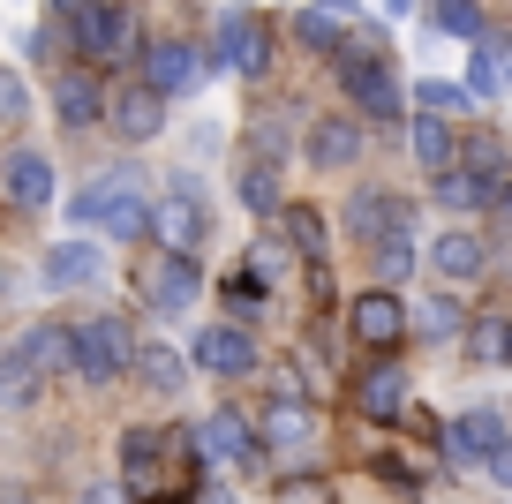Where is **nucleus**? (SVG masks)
Returning a JSON list of instances; mask_svg holds the SVG:
<instances>
[{"mask_svg":"<svg viewBox=\"0 0 512 504\" xmlns=\"http://www.w3.org/2000/svg\"><path fill=\"white\" fill-rule=\"evenodd\" d=\"M332 61H339V83H347L354 113H362L369 128H400V121H407V98H400V83H392V68L377 61V46H369V38H347Z\"/></svg>","mask_w":512,"mask_h":504,"instance_id":"f257e3e1","label":"nucleus"},{"mask_svg":"<svg viewBox=\"0 0 512 504\" xmlns=\"http://www.w3.org/2000/svg\"><path fill=\"white\" fill-rule=\"evenodd\" d=\"M121 369H136V339H128L121 316H91V324H76V377L83 384H113Z\"/></svg>","mask_w":512,"mask_h":504,"instance_id":"f03ea898","label":"nucleus"},{"mask_svg":"<svg viewBox=\"0 0 512 504\" xmlns=\"http://www.w3.org/2000/svg\"><path fill=\"white\" fill-rule=\"evenodd\" d=\"M347 331H354V347L392 354L415 324H407V301L392 294V286H369V294H354V301H347Z\"/></svg>","mask_w":512,"mask_h":504,"instance_id":"7ed1b4c3","label":"nucleus"},{"mask_svg":"<svg viewBox=\"0 0 512 504\" xmlns=\"http://www.w3.org/2000/svg\"><path fill=\"white\" fill-rule=\"evenodd\" d=\"M347 234H354V249H377V241H392V234H415V204H407L400 189H354L347 196Z\"/></svg>","mask_w":512,"mask_h":504,"instance_id":"20e7f679","label":"nucleus"},{"mask_svg":"<svg viewBox=\"0 0 512 504\" xmlns=\"http://www.w3.org/2000/svg\"><path fill=\"white\" fill-rule=\"evenodd\" d=\"M151 234H159L166 249H189V256L211 241V204L196 196V181H174V189L151 204Z\"/></svg>","mask_w":512,"mask_h":504,"instance_id":"39448f33","label":"nucleus"},{"mask_svg":"<svg viewBox=\"0 0 512 504\" xmlns=\"http://www.w3.org/2000/svg\"><path fill=\"white\" fill-rule=\"evenodd\" d=\"M68 31H76V46L91 53V61H128V53H136V8H128V0H91Z\"/></svg>","mask_w":512,"mask_h":504,"instance_id":"423d86ee","label":"nucleus"},{"mask_svg":"<svg viewBox=\"0 0 512 504\" xmlns=\"http://www.w3.org/2000/svg\"><path fill=\"white\" fill-rule=\"evenodd\" d=\"M166 452H174V437L136 422V429L121 437V482L136 489V497H166V489H174V474H166Z\"/></svg>","mask_w":512,"mask_h":504,"instance_id":"0eeeda50","label":"nucleus"},{"mask_svg":"<svg viewBox=\"0 0 512 504\" xmlns=\"http://www.w3.org/2000/svg\"><path fill=\"white\" fill-rule=\"evenodd\" d=\"M211 68H234V76H272V31L256 16H226L211 38Z\"/></svg>","mask_w":512,"mask_h":504,"instance_id":"6e6552de","label":"nucleus"},{"mask_svg":"<svg viewBox=\"0 0 512 504\" xmlns=\"http://www.w3.org/2000/svg\"><path fill=\"white\" fill-rule=\"evenodd\" d=\"M204 377H226V384H241V377H256V339H249V324H211V331H196V354H189Z\"/></svg>","mask_w":512,"mask_h":504,"instance_id":"1a4fd4ad","label":"nucleus"},{"mask_svg":"<svg viewBox=\"0 0 512 504\" xmlns=\"http://www.w3.org/2000/svg\"><path fill=\"white\" fill-rule=\"evenodd\" d=\"M106 121H113L121 143H151L166 128V91L159 83H121V91L106 98Z\"/></svg>","mask_w":512,"mask_h":504,"instance_id":"9d476101","label":"nucleus"},{"mask_svg":"<svg viewBox=\"0 0 512 504\" xmlns=\"http://www.w3.org/2000/svg\"><path fill=\"white\" fill-rule=\"evenodd\" d=\"M204 76H211V53H196L189 38H159V46H144V83H159L166 98L196 91Z\"/></svg>","mask_w":512,"mask_h":504,"instance_id":"9b49d317","label":"nucleus"},{"mask_svg":"<svg viewBox=\"0 0 512 504\" xmlns=\"http://www.w3.org/2000/svg\"><path fill=\"white\" fill-rule=\"evenodd\" d=\"M512 429H505V407H467L460 422L445 429V452H452V467H490V452L505 444Z\"/></svg>","mask_w":512,"mask_h":504,"instance_id":"f8f14e48","label":"nucleus"},{"mask_svg":"<svg viewBox=\"0 0 512 504\" xmlns=\"http://www.w3.org/2000/svg\"><path fill=\"white\" fill-rule=\"evenodd\" d=\"M354 158H362V113H324V121L309 128V166L347 174Z\"/></svg>","mask_w":512,"mask_h":504,"instance_id":"ddd939ff","label":"nucleus"},{"mask_svg":"<svg viewBox=\"0 0 512 504\" xmlns=\"http://www.w3.org/2000/svg\"><path fill=\"white\" fill-rule=\"evenodd\" d=\"M196 286H204V279H196V256L189 249H166L159 264H151V279H144V301L159 316H174V309H189V301H196Z\"/></svg>","mask_w":512,"mask_h":504,"instance_id":"4468645a","label":"nucleus"},{"mask_svg":"<svg viewBox=\"0 0 512 504\" xmlns=\"http://www.w3.org/2000/svg\"><path fill=\"white\" fill-rule=\"evenodd\" d=\"M354 414H369V422H400V414H407V369H392V362L362 369V377H354Z\"/></svg>","mask_w":512,"mask_h":504,"instance_id":"2eb2a0df","label":"nucleus"},{"mask_svg":"<svg viewBox=\"0 0 512 504\" xmlns=\"http://www.w3.org/2000/svg\"><path fill=\"white\" fill-rule=\"evenodd\" d=\"M0 189H8V204L46 211V204H53V158H46V151H16L8 166H0Z\"/></svg>","mask_w":512,"mask_h":504,"instance_id":"dca6fc26","label":"nucleus"},{"mask_svg":"<svg viewBox=\"0 0 512 504\" xmlns=\"http://www.w3.org/2000/svg\"><path fill=\"white\" fill-rule=\"evenodd\" d=\"M460 166L482 181V204H497V196L512 189V151H505L497 136H467V143H460Z\"/></svg>","mask_w":512,"mask_h":504,"instance_id":"f3484780","label":"nucleus"},{"mask_svg":"<svg viewBox=\"0 0 512 504\" xmlns=\"http://www.w3.org/2000/svg\"><path fill=\"white\" fill-rule=\"evenodd\" d=\"M196 452H204V459H234V467H249V459H256V429L241 422L234 407H226V414H211V422L196 429Z\"/></svg>","mask_w":512,"mask_h":504,"instance_id":"a211bd4d","label":"nucleus"},{"mask_svg":"<svg viewBox=\"0 0 512 504\" xmlns=\"http://www.w3.org/2000/svg\"><path fill=\"white\" fill-rule=\"evenodd\" d=\"M430 264H437V279H445V286H467V279L490 271V241H482V234H445L430 249Z\"/></svg>","mask_w":512,"mask_h":504,"instance_id":"6ab92c4d","label":"nucleus"},{"mask_svg":"<svg viewBox=\"0 0 512 504\" xmlns=\"http://www.w3.org/2000/svg\"><path fill=\"white\" fill-rule=\"evenodd\" d=\"M407 151H415V166H430V174L460 166V136L445 128V113H415V128H407Z\"/></svg>","mask_w":512,"mask_h":504,"instance_id":"aec40b11","label":"nucleus"},{"mask_svg":"<svg viewBox=\"0 0 512 504\" xmlns=\"http://www.w3.org/2000/svg\"><path fill=\"white\" fill-rule=\"evenodd\" d=\"M264 444H272V452H309V444H317V414L287 392L272 414H264Z\"/></svg>","mask_w":512,"mask_h":504,"instance_id":"412c9836","label":"nucleus"},{"mask_svg":"<svg viewBox=\"0 0 512 504\" xmlns=\"http://www.w3.org/2000/svg\"><path fill=\"white\" fill-rule=\"evenodd\" d=\"M98 271H106V249H91V241H61V249H46V286H91Z\"/></svg>","mask_w":512,"mask_h":504,"instance_id":"4be33fe9","label":"nucleus"},{"mask_svg":"<svg viewBox=\"0 0 512 504\" xmlns=\"http://www.w3.org/2000/svg\"><path fill=\"white\" fill-rule=\"evenodd\" d=\"M53 113H61L68 128H98V121H106V98H98L91 76H61V83H53Z\"/></svg>","mask_w":512,"mask_h":504,"instance_id":"5701e85b","label":"nucleus"},{"mask_svg":"<svg viewBox=\"0 0 512 504\" xmlns=\"http://www.w3.org/2000/svg\"><path fill=\"white\" fill-rule=\"evenodd\" d=\"M38 377H46V369H38V354L16 339V347L0 354V407H31V399H38Z\"/></svg>","mask_w":512,"mask_h":504,"instance_id":"b1692460","label":"nucleus"},{"mask_svg":"<svg viewBox=\"0 0 512 504\" xmlns=\"http://www.w3.org/2000/svg\"><path fill=\"white\" fill-rule=\"evenodd\" d=\"M467 362L475 369H512V324L505 316H475V324H467Z\"/></svg>","mask_w":512,"mask_h":504,"instance_id":"393cba45","label":"nucleus"},{"mask_svg":"<svg viewBox=\"0 0 512 504\" xmlns=\"http://www.w3.org/2000/svg\"><path fill=\"white\" fill-rule=\"evenodd\" d=\"M234 189H241V204H249L256 219H279V166L272 158H249V166L234 174Z\"/></svg>","mask_w":512,"mask_h":504,"instance_id":"a878e982","label":"nucleus"},{"mask_svg":"<svg viewBox=\"0 0 512 504\" xmlns=\"http://www.w3.org/2000/svg\"><path fill=\"white\" fill-rule=\"evenodd\" d=\"M98 226H106L113 241H144V234H151V204H144V189H121V196L106 204V219H98Z\"/></svg>","mask_w":512,"mask_h":504,"instance_id":"bb28decb","label":"nucleus"},{"mask_svg":"<svg viewBox=\"0 0 512 504\" xmlns=\"http://www.w3.org/2000/svg\"><path fill=\"white\" fill-rule=\"evenodd\" d=\"M23 347L38 354L46 377H53V369H76V331H61V324H31V331H23Z\"/></svg>","mask_w":512,"mask_h":504,"instance_id":"cd10ccee","label":"nucleus"},{"mask_svg":"<svg viewBox=\"0 0 512 504\" xmlns=\"http://www.w3.org/2000/svg\"><path fill=\"white\" fill-rule=\"evenodd\" d=\"M407 324H415V339H452V331H460V301H452V294H430V301H415V309H407Z\"/></svg>","mask_w":512,"mask_h":504,"instance_id":"c85d7f7f","label":"nucleus"},{"mask_svg":"<svg viewBox=\"0 0 512 504\" xmlns=\"http://www.w3.org/2000/svg\"><path fill=\"white\" fill-rule=\"evenodd\" d=\"M136 377H144L151 392H181V384H189V362H181L174 347H144L136 354Z\"/></svg>","mask_w":512,"mask_h":504,"instance_id":"c756f323","label":"nucleus"},{"mask_svg":"<svg viewBox=\"0 0 512 504\" xmlns=\"http://www.w3.org/2000/svg\"><path fill=\"white\" fill-rule=\"evenodd\" d=\"M294 38H302L309 53H339V46H347V38H339V16H324L317 0H309V8H294Z\"/></svg>","mask_w":512,"mask_h":504,"instance_id":"7c9ffc66","label":"nucleus"},{"mask_svg":"<svg viewBox=\"0 0 512 504\" xmlns=\"http://www.w3.org/2000/svg\"><path fill=\"white\" fill-rule=\"evenodd\" d=\"M430 16H437V31H445V38H467V46H475V38L490 31L475 0H430Z\"/></svg>","mask_w":512,"mask_h":504,"instance_id":"2f4dec72","label":"nucleus"},{"mask_svg":"<svg viewBox=\"0 0 512 504\" xmlns=\"http://www.w3.org/2000/svg\"><path fill=\"white\" fill-rule=\"evenodd\" d=\"M430 196L445 211H467V204H482V181L467 174V166H445V174H430Z\"/></svg>","mask_w":512,"mask_h":504,"instance_id":"473e14b6","label":"nucleus"},{"mask_svg":"<svg viewBox=\"0 0 512 504\" xmlns=\"http://www.w3.org/2000/svg\"><path fill=\"white\" fill-rule=\"evenodd\" d=\"M415 98H422L430 113H460V106H475V91H467V83H437V76H422V83H415Z\"/></svg>","mask_w":512,"mask_h":504,"instance_id":"72a5a7b5","label":"nucleus"},{"mask_svg":"<svg viewBox=\"0 0 512 504\" xmlns=\"http://www.w3.org/2000/svg\"><path fill=\"white\" fill-rule=\"evenodd\" d=\"M415 234H392V241H377V271L384 279H407V271H415Z\"/></svg>","mask_w":512,"mask_h":504,"instance_id":"f704fd0d","label":"nucleus"},{"mask_svg":"<svg viewBox=\"0 0 512 504\" xmlns=\"http://www.w3.org/2000/svg\"><path fill=\"white\" fill-rule=\"evenodd\" d=\"M467 91H475V98H505V91H512V83L497 76V61H490V53H482V46L467 53Z\"/></svg>","mask_w":512,"mask_h":504,"instance_id":"c9c22d12","label":"nucleus"},{"mask_svg":"<svg viewBox=\"0 0 512 504\" xmlns=\"http://www.w3.org/2000/svg\"><path fill=\"white\" fill-rule=\"evenodd\" d=\"M287 234H294V249H302L309 264H324V219L317 211H287Z\"/></svg>","mask_w":512,"mask_h":504,"instance_id":"e433bc0d","label":"nucleus"},{"mask_svg":"<svg viewBox=\"0 0 512 504\" xmlns=\"http://www.w3.org/2000/svg\"><path fill=\"white\" fill-rule=\"evenodd\" d=\"M23 113H31V91L16 68H0V128H23Z\"/></svg>","mask_w":512,"mask_h":504,"instance_id":"4c0bfd02","label":"nucleus"},{"mask_svg":"<svg viewBox=\"0 0 512 504\" xmlns=\"http://www.w3.org/2000/svg\"><path fill=\"white\" fill-rule=\"evenodd\" d=\"M475 46H482V53H490V61H497V76H505V83H512V31H482V38H475Z\"/></svg>","mask_w":512,"mask_h":504,"instance_id":"58836bf2","label":"nucleus"},{"mask_svg":"<svg viewBox=\"0 0 512 504\" xmlns=\"http://www.w3.org/2000/svg\"><path fill=\"white\" fill-rule=\"evenodd\" d=\"M400 429H407V437H422V444H430V437H445V429H437V414H430V407H407V414H400Z\"/></svg>","mask_w":512,"mask_h":504,"instance_id":"ea45409f","label":"nucleus"},{"mask_svg":"<svg viewBox=\"0 0 512 504\" xmlns=\"http://www.w3.org/2000/svg\"><path fill=\"white\" fill-rule=\"evenodd\" d=\"M128 497H136L128 482H91V489H83V504H128Z\"/></svg>","mask_w":512,"mask_h":504,"instance_id":"a19ab883","label":"nucleus"},{"mask_svg":"<svg viewBox=\"0 0 512 504\" xmlns=\"http://www.w3.org/2000/svg\"><path fill=\"white\" fill-rule=\"evenodd\" d=\"M377 474H384L392 489H422V474H415V467H400V459H377Z\"/></svg>","mask_w":512,"mask_h":504,"instance_id":"79ce46f5","label":"nucleus"},{"mask_svg":"<svg viewBox=\"0 0 512 504\" xmlns=\"http://www.w3.org/2000/svg\"><path fill=\"white\" fill-rule=\"evenodd\" d=\"M482 474H490V482H505V489H512V437H505V444H497V452H490V467H482Z\"/></svg>","mask_w":512,"mask_h":504,"instance_id":"37998d69","label":"nucleus"},{"mask_svg":"<svg viewBox=\"0 0 512 504\" xmlns=\"http://www.w3.org/2000/svg\"><path fill=\"white\" fill-rule=\"evenodd\" d=\"M324 16H339V23H354V0H317Z\"/></svg>","mask_w":512,"mask_h":504,"instance_id":"c03bdc74","label":"nucleus"},{"mask_svg":"<svg viewBox=\"0 0 512 504\" xmlns=\"http://www.w3.org/2000/svg\"><path fill=\"white\" fill-rule=\"evenodd\" d=\"M53 8H61V23H76L83 8H91V0H53Z\"/></svg>","mask_w":512,"mask_h":504,"instance_id":"a18cd8bd","label":"nucleus"},{"mask_svg":"<svg viewBox=\"0 0 512 504\" xmlns=\"http://www.w3.org/2000/svg\"><path fill=\"white\" fill-rule=\"evenodd\" d=\"M377 8H384V16H407V8H415V0H377Z\"/></svg>","mask_w":512,"mask_h":504,"instance_id":"49530a36","label":"nucleus"},{"mask_svg":"<svg viewBox=\"0 0 512 504\" xmlns=\"http://www.w3.org/2000/svg\"><path fill=\"white\" fill-rule=\"evenodd\" d=\"M497 211H505V226H512V189H505V196H497Z\"/></svg>","mask_w":512,"mask_h":504,"instance_id":"de8ad7c7","label":"nucleus"}]
</instances>
